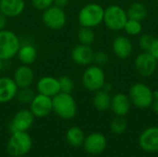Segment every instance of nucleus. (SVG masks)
<instances>
[{"label":"nucleus","mask_w":158,"mask_h":157,"mask_svg":"<svg viewBox=\"0 0 158 157\" xmlns=\"http://www.w3.org/2000/svg\"><path fill=\"white\" fill-rule=\"evenodd\" d=\"M53 111L63 119H71L77 113V105L70 93H58L52 97Z\"/></svg>","instance_id":"nucleus-1"},{"label":"nucleus","mask_w":158,"mask_h":157,"mask_svg":"<svg viewBox=\"0 0 158 157\" xmlns=\"http://www.w3.org/2000/svg\"><path fill=\"white\" fill-rule=\"evenodd\" d=\"M32 146V141L27 131L13 132L8 140L6 150L14 157H21L27 155Z\"/></svg>","instance_id":"nucleus-2"},{"label":"nucleus","mask_w":158,"mask_h":157,"mask_svg":"<svg viewBox=\"0 0 158 157\" xmlns=\"http://www.w3.org/2000/svg\"><path fill=\"white\" fill-rule=\"evenodd\" d=\"M105 9L98 4H88L84 6L78 16L79 23L81 27L94 28L104 20Z\"/></svg>","instance_id":"nucleus-3"},{"label":"nucleus","mask_w":158,"mask_h":157,"mask_svg":"<svg viewBox=\"0 0 158 157\" xmlns=\"http://www.w3.org/2000/svg\"><path fill=\"white\" fill-rule=\"evenodd\" d=\"M20 47L19 37L11 31H0V59L8 60L14 57Z\"/></svg>","instance_id":"nucleus-4"},{"label":"nucleus","mask_w":158,"mask_h":157,"mask_svg":"<svg viewBox=\"0 0 158 157\" xmlns=\"http://www.w3.org/2000/svg\"><path fill=\"white\" fill-rule=\"evenodd\" d=\"M128 20L127 12L117 5L109 6L104 12V22L106 26L112 31H120Z\"/></svg>","instance_id":"nucleus-5"},{"label":"nucleus","mask_w":158,"mask_h":157,"mask_svg":"<svg viewBox=\"0 0 158 157\" xmlns=\"http://www.w3.org/2000/svg\"><path fill=\"white\" fill-rule=\"evenodd\" d=\"M130 100L139 108H147L154 102L153 91L145 84L135 83L130 90Z\"/></svg>","instance_id":"nucleus-6"},{"label":"nucleus","mask_w":158,"mask_h":157,"mask_svg":"<svg viewBox=\"0 0 158 157\" xmlns=\"http://www.w3.org/2000/svg\"><path fill=\"white\" fill-rule=\"evenodd\" d=\"M105 83V73L98 66H92L88 68L82 75V84L91 92H97L101 90Z\"/></svg>","instance_id":"nucleus-7"},{"label":"nucleus","mask_w":158,"mask_h":157,"mask_svg":"<svg viewBox=\"0 0 158 157\" xmlns=\"http://www.w3.org/2000/svg\"><path fill=\"white\" fill-rule=\"evenodd\" d=\"M66 19V14L61 7L52 5L51 6L44 10L43 21L45 26L52 30H59L64 27Z\"/></svg>","instance_id":"nucleus-8"},{"label":"nucleus","mask_w":158,"mask_h":157,"mask_svg":"<svg viewBox=\"0 0 158 157\" xmlns=\"http://www.w3.org/2000/svg\"><path fill=\"white\" fill-rule=\"evenodd\" d=\"M30 110L36 118H44L53 111L52 97L42 93L35 94L33 100L30 104Z\"/></svg>","instance_id":"nucleus-9"},{"label":"nucleus","mask_w":158,"mask_h":157,"mask_svg":"<svg viewBox=\"0 0 158 157\" xmlns=\"http://www.w3.org/2000/svg\"><path fill=\"white\" fill-rule=\"evenodd\" d=\"M34 118L35 117L31 112V110L21 109L18 111L9 125V130L11 133L17 131H27L32 126Z\"/></svg>","instance_id":"nucleus-10"},{"label":"nucleus","mask_w":158,"mask_h":157,"mask_svg":"<svg viewBox=\"0 0 158 157\" xmlns=\"http://www.w3.org/2000/svg\"><path fill=\"white\" fill-rule=\"evenodd\" d=\"M106 139L102 133L94 132L85 137L83 142V147L85 151L90 155H100L106 148Z\"/></svg>","instance_id":"nucleus-11"},{"label":"nucleus","mask_w":158,"mask_h":157,"mask_svg":"<svg viewBox=\"0 0 158 157\" xmlns=\"http://www.w3.org/2000/svg\"><path fill=\"white\" fill-rule=\"evenodd\" d=\"M156 64L157 60L149 52L140 54L135 59V67L138 72L143 77L151 76L156 70Z\"/></svg>","instance_id":"nucleus-12"},{"label":"nucleus","mask_w":158,"mask_h":157,"mask_svg":"<svg viewBox=\"0 0 158 157\" xmlns=\"http://www.w3.org/2000/svg\"><path fill=\"white\" fill-rule=\"evenodd\" d=\"M139 143L146 152L158 151V127H151L143 131L139 138Z\"/></svg>","instance_id":"nucleus-13"},{"label":"nucleus","mask_w":158,"mask_h":157,"mask_svg":"<svg viewBox=\"0 0 158 157\" xmlns=\"http://www.w3.org/2000/svg\"><path fill=\"white\" fill-rule=\"evenodd\" d=\"M94 52L90 45L80 44L75 46L71 51L72 60L79 65H89L94 61Z\"/></svg>","instance_id":"nucleus-14"},{"label":"nucleus","mask_w":158,"mask_h":157,"mask_svg":"<svg viewBox=\"0 0 158 157\" xmlns=\"http://www.w3.org/2000/svg\"><path fill=\"white\" fill-rule=\"evenodd\" d=\"M37 90L39 93L49 97H54L58 93H60L58 80L50 76L43 77L37 82Z\"/></svg>","instance_id":"nucleus-15"},{"label":"nucleus","mask_w":158,"mask_h":157,"mask_svg":"<svg viewBox=\"0 0 158 157\" xmlns=\"http://www.w3.org/2000/svg\"><path fill=\"white\" fill-rule=\"evenodd\" d=\"M19 91V87L13 79L7 77L0 78V103H7L14 99Z\"/></svg>","instance_id":"nucleus-16"},{"label":"nucleus","mask_w":158,"mask_h":157,"mask_svg":"<svg viewBox=\"0 0 158 157\" xmlns=\"http://www.w3.org/2000/svg\"><path fill=\"white\" fill-rule=\"evenodd\" d=\"M25 7L24 0H0V13L6 18L19 16Z\"/></svg>","instance_id":"nucleus-17"},{"label":"nucleus","mask_w":158,"mask_h":157,"mask_svg":"<svg viewBox=\"0 0 158 157\" xmlns=\"http://www.w3.org/2000/svg\"><path fill=\"white\" fill-rule=\"evenodd\" d=\"M13 80L19 88L30 87L31 83L33 82L34 74H33L32 69L29 66L23 65V66L19 67L15 70Z\"/></svg>","instance_id":"nucleus-18"},{"label":"nucleus","mask_w":158,"mask_h":157,"mask_svg":"<svg viewBox=\"0 0 158 157\" xmlns=\"http://www.w3.org/2000/svg\"><path fill=\"white\" fill-rule=\"evenodd\" d=\"M110 108L116 116L123 117L130 111L131 100L124 93H117L111 98Z\"/></svg>","instance_id":"nucleus-19"},{"label":"nucleus","mask_w":158,"mask_h":157,"mask_svg":"<svg viewBox=\"0 0 158 157\" xmlns=\"http://www.w3.org/2000/svg\"><path fill=\"white\" fill-rule=\"evenodd\" d=\"M112 49L115 55L119 58H127L131 54L132 44L128 38L124 36H118L113 41Z\"/></svg>","instance_id":"nucleus-20"},{"label":"nucleus","mask_w":158,"mask_h":157,"mask_svg":"<svg viewBox=\"0 0 158 157\" xmlns=\"http://www.w3.org/2000/svg\"><path fill=\"white\" fill-rule=\"evenodd\" d=\"M17 55L19 60L25 65L32 64L37 58L36 48L31 44H25L23 46H20Z\"/></svg>","instance_id":"nucleus-21"},{"label":"nucleus","mask_w":158,"mask_h":157,"mask_svg":"<svg viewBox=\"0 0 158 157\" xmlns=\"http://www.w3.org/2000/svg\"><path fill=\"white\" fill-rule=\"evenodd\" d=\"M67 142L72 147H80L83 144L85 136L82 130L79 127H71L66 133Z\"/></svg>","instance_id":"nucleus-22"},{"label":"nucleus","mask_w":158,"mask_h":157,"mask_svg":"<svg viewBox=\"0 0 158 157\" xmlns=\"http://www.w3.org/2000/svg\"><path fill=\"white\" fill-rule=\"evenodd\" d=\"M93 103H94V107L98 111H106L110 107L111 97L107 92L99 90L94 94Z\"/></svg>","instance_id":"nucleus-23"},{"label":"nucleus","mask_w":158,"mask_h":157,"mask_svg":"<svg viewBox=\"0 0 158 157\" xmlns=\"http://www.w3.org/2000/svg\"><path fill=\"white\" fill-rule=\"evenodd\" d=\"M147 14V10L144 5H143L142 3H134L132 4L128 11H127V16L128 19H135L138 21L143 20Z\"/></svg>","instance_id":"nucleus-24"},{"label":"nucleus","mask_w":158,"mask_h":157,"mask_svg":"<svg viewBox=\"0 0 158 157\" xmlns=\"http://www.w3.org/2000/svg\"><path fill=\"white\" fill-rule=\"evenodd\" d=\"M78 38L81 44L90 45L94 43L95 34L92 28L89 27H81L78 31Z\"/></svg>","instance_id":"nucleus-25"},{"label":"nucleus","mask_w":158,"mask_h":157,"mask_svg":"<svg viewBox=\"0 0 158 157\" xmlns=\"http://www.w3.org/2000/svg\"><path fill=\"white\" fill-rule=\"evenodd\" d=\"M34 96H35V93L30 87L20 88V90L18 91L17 95H16L19 102L23 105H30L31 101L33 100Z\"/></svg>","instance_id":"nucleus-26"},{"label":"nucleus","mask_w":158,"mask_h":157,"mask_svg":"<svg viewBox=\"0 0 158 157\" xmlns=\"http://www.w3.org/2000/svg\"><path fill=\"white\" fill-rule=\"evenodd\" d=\"M111 131L115 134H122L127 129V121L123 117H118L112 120L110 125Z\"/></svg>","instance_id":"nucleus-27"},{"label":"nucleus","mask_w":158,"mask_h":157,"mask_svg":"<svg viewBox=\"0 0 158 157\" xmlns=\"http://www.w3.org/2000/svg\"><path fill=\"white\" fill-rule=\"evenodd\" d=\"M142 24L140 23V21L135 20V19H128L124 29L126 31V32L130 35H137L142 31Z\"/></svg>","instance_id":"nucleus-28"},{"label":"nucleus","mask_w":158,"mask_h":157,"mask_svg":"<svg viewBox=\"0 0 158 157\" xmlns=\"http://www.w3.org/2000/svg\"><path fill=\"white\" fill-rule=\"evenodd\" d=\"M58 82H59L61 93H71V92L74 88V83H73V81L69 77L62 76L58 79Z\"/></svg>","instance_id":"nucleus-29"},{"label":"nucleus","mask_w":158,"mask_h":157,"mask_svg":"<svg viewBox=\"0 0 158 157\" xmlns=\"http://www.w3.org/2000/svg\"><path fill=\"white\" fill-rule=\"evenodd\" d=\"M154 41V37H152L149 34H143L141 36L140 38V46L143 50H144L145 52H148L152 43Z\"/></svg>","instance_id":"nucleus-30"},{"label":"nucleus","mask_w":158,"mask_h":157,"mask_svg":"<svg viewBox=\"0 0 158 157\" xmlns=\"http://www.w3.org/2000/svg\"><path fill=\"white\" fill-rule=\"evenodd\" d=\"M33 6L39 10H45L53 5V0H31Z\"/></svg>","instance_id":"nucleus-31"},{"label":"nucleus","mask_w":158,"mask_h":157,"mask_svg":"<svg viewBox=\"0 0 158 157\" xmlns=\"http://www.w3.org/2000/svg\"><path fill=\"white\" fill-rule=\"evenodd\" d=\"M94 61L99 65V66H103L105 65L107 61H108V56L106 55V52L103 51H98L96 53H94Z\"/></svg>","instance_id":"nucleus-32"},{"label":"nucleus","mask_w":158,"mask_h":157,"mask_svg":"<svg viewBox=\"0 0 158 157\" xmlns=\"http://www.w3.org/2000/svg\"><path fill=\"white\" fill-rule=\"evenodd\" d=\"M148 52L158 61V38H154V41H153Z\"/></svg>","instance_id":"nucleus-33"},{"label":"nucleus","mask_w":158,"mask_h":157,"mask_svg":"<svg viewBox=\"0 0 158 157\" xmlns=\"http://www.w3.org/2000/svg\"><path fill=\"white\" fill-rule=\"evenodd\" d=\"M53 4L56 6L63 8L69 4V0H53Z\"/></svg>","instance_id":"nucleus-34"},{"label":"nucleus","mask_w":158,"mask_h":157,"mask_svg":"<svg viewBox=\"0 0 158 157\" xmlns=\"http://www.w3.org/2000/svg\"><path fill=\"white\" fill-rule=\"evenodd\" d=\"M6 26V17L2 13H0V31L5 30Z\"/></svg>","instance_id":"nucleus-35"},{"label":"nucleus","mask_w":158,"mask_h":157,"mask_svg":"<svg viewBox=\"0 0 158 157\" xmlns=\"http://www.w3.org/2000/svg\"><path fill=\"white\" fill-rule=\"evenodd\" d=\"M152 105H153V109H154V111H155L156 114H158V99H155V100H154V102H153Z\"/></svg>","instance_id":"nucleus-36"},{"label":"nucleus","mask_w":158,"mask_h":157,"mask_svg":"<svg viewBox=\"0 0 158 157\" xmlns=\"http://www.w3.org/2000/svg\"><path fill=\"white\" fill-rule=\"evenodd\" d=\"M153 96H154V100H155V99H158V92L157 91H155V92H153Z\"/></svg>","instance_id":"nucleus-37"},{"label":"nucleus","mask_w":158,"mask_h":157,"mask_svg":"<svg viewBox=\"0 0 158 157\" xmlns=\"http://www.w3.org/2000/svg\"><path fill=\"white\" fill-rule=\"evenodd\" d=\"M2 61H3V60H1V59H0V72H1L2 68H3V63H2Z\"/></svg>","instance_id":"nucleus-38"}]
</instances>
